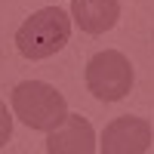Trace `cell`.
I'll list each match as a JSON object with an SVG mask.
<instances>
[{
    "instance_id": "cell-1",
    "label": "cell",
    "mask_w": 154,
    "mask_h": 154,
    "mask_svg": "<svg viewBox=\"0 0 154 154\" xmlns=\"http://www.w3.org/2000/svg\"><path fill=\"white\" fill-rule=\"evenodd\" d=\"M71 37V19L65 9L59 6H46L40 12H34L22 22V28L16 31V49L25 59H49L59 53Z\"/></svg>"
},
{
    "instance_id": "cell-2",
    "label": "cell",
    "mask_w": 154,
    "mask_h": 154,
    "mask_svg": "<svg viewBox=\"0 0 154 154\" xmlns=\"http://www.w3.org/2000/svg\"><path fill=\"white\" fill-rule=\"evenodd\" d=\"M12 111L25 126L40 133H49L68 117L65 96L43 80H25L12 89Z\"/></svg>"
},
{
    "instance_id": "cell-3",
    "label": "cell",
    "mask_w": 154,
    "mask_h": 154,
    "mask_svg": "<svg viewBox=\"0 0 154 154\" xmlns=\"http://www.w3.org/2000/svg\"><path fill=\"white\" fill-rule=\"evenodd\" d=\"M86 86L102 102H120L133 89V65L117 49H105L89 59L86 65Z\"/></svg>"
},
{
    "instance_id": "cell-4",
    "label": "cell",
    "mask_w": 154,
    "mask_h": 154,
    "mask_svg": "<svg viewBox=\"0 0 154 154\" xmlns=\"http://www.w3.org/2000/svg\"><path fill=\"white\" fill-rule=\"evenodd\" d=\"M151 148V123L142 117H117L102 130V154H142Z\"/></svg>"
},
{
    "instance_id": "cell-5",
    "label": "cell",
    "mask_w": 154,
    "mask_h": 154,
    "mask_svg": "<svg viewBox=\"0 0 154 154\" xmlns=\"http://www.w3.org/2000/svg\"><path fill=\"white\" fill-rule=\"evenodd\" d=\"M49 154H93L96 151V133L86 117L68 114L59 126H53L46 136Z\"/></svg>"
},
{
    "instance_id": "cell-6",
    "label": "cell",
    "mask_w": 154,
    "mask_h": 154,
    "mask_svg": "<svg viewBox=\"0 0 154 154\" xmlns=\"http://www.w3.org/2000/svg\"><path fill=\"white\" fill-rule=\"evenodd\" d=\"M71 16L86 34H105L120 19V0H74Z\"/></svg>"
},
{
    "instance_id": "cell-7",
    "label": "cell",
    "mask_w": 154,
    "mask_h": 154,
    "mask_svg": "<svg viewBox=\"0 0 154 154\" xmlns=\"http://www.w3.org/2000/svg\"><path fill=\"white\" fill-rule=\"evenodd\" d=\"M9 133H12V117H9V111L3 108V102H0V148L9 142Z\"/></svg>"
}]
</instances>
